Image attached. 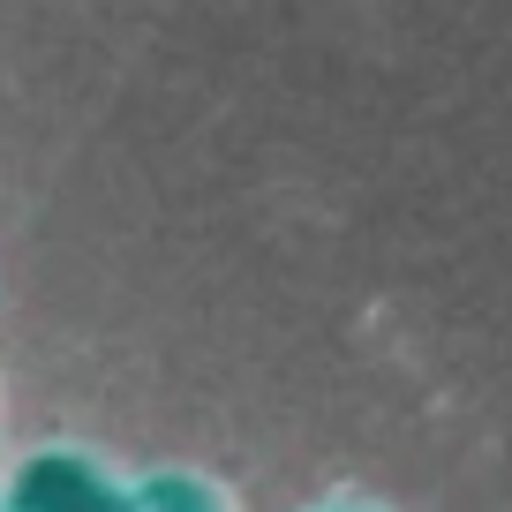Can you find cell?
Here are the masks:
<instances>
[{
  "label": "cell",
  "mask_w": 512,
  "mask_h": 512,
  "mask_svg": "<svg viewBox=\"0 0 512 512\" xmlns=\"http://www.w3.org/2000/svg\"><path fill=\"white\" fill-rule=\"evenodd\" d=\"M23 512H113V497L98 490L83 467L53 460V467H31V482H23Z\"/></svg>",
  "instance_id": "1"
}]
</instances>
